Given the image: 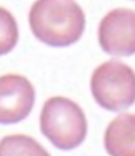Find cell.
Instances as JSON below:
<instances>
[{
    "label": "cell",
    "instance_id": "1",
    "mask_svg": "<svg viewBox=\"0 0 135 156\" xmlns=\"http://www.w3.org/2000/svg\"><path fill=\"white\" fill-rule=\"evenodd\" d=\"M28 21L35 38L53 48L78 42L85 29V14L75 0H36Z\"/></svg>",
    "mask_w": 135,
    "mask_h": 156
},
{
    "label": "cell",
    "instance_id": "7",
    "mask_svg": "<svg viewBox=\"0 0 135 156\" xmlns=\"http://www.w3.org/2000/svg\"><path fill=\"white\" fill-rule=\"evenodd\" d=\"M10 155H49L46 149L34 138L23 134L9 135L0 141V156Z\"/></svg>",
    "mask_w": 135,
    "mask_h": 156
},
{
    "label": "cell",
    "instance_id": "4",
    "mask_svg": "<svg viewBox=\"0 0 135 156\" xmlns=\"http://www.w3.org/2000/svg\"><path fill=\"white\" fill-rule=\"evenodd\" d=\"M98 39L103 52L113 57L135 55V10L120 7L102 18Z\"/></svg>",
    "mask_w": 135,
    "mask_h": 156
},
{
    "label": "cell",
    "instance_id": "3",
    "mask_svg": "<svg viewBox=\"0 0 135 156\" xmlns=\"http://www.w3.org/2000/svg\"><path fill=\"white\" fill-rule=\"evenodd\" d=\"M92 96L109 112H120L135 103V71L117 60H109L95 68L91 78Z\"/></svg>",
    "mask_w": 135,
    "mask_h": 156
},
{
    "label": "cell",
    "instance_id": "8",
    "mask_svg": "<svg viewBox=\"0 0 135 156\" xmlns=\"http://www.w3.org/2000/svg\"><path fill=\"white\" fill-rule=\"evenodd\" d=\"M18 42V25L14 16L0 6V56L7 55Z\"/></svg>",
    "mask_w": 135,
    "mask_h": 156
},
{
    "label": "cell",
    "instance_id": "2",
    "mask_svg": "<svg viewBox=\"0 0 135 156\" xmlns=\"http://www.w3.org/2000/svg\"><path fill=\"white\" fill-rule=\"evenodd\" d=\"M39 124L43 135L63 151L80 146L88 131L84 110L64 96H52L43 103Z\"/></svg>",
    "mask_w": 135,
    "mask_h": 156
},
{
    "label": "cell",
    "instance_id": "5",
    "mask_svg": "<svg viewBox=\"0 0 135 156\" xmlns=\"http://www.w3.org/2000/svg\"><path fill=\"white\" fill-rule=\"evenodd\" d=\"M35 88L27 77L17 73L0 75V124H16L31 113Z\"/></svg>",
    "mask_w": 135,
    "mask_h": 156
},
{
    "label": "cell",
    "instance_id": "6",
    "mask_svg": "<svg viewBox=\"0 0 135 156\" xmlns=\"http://www.w3.org/2000/svg\"><path fill=\"white\" fill-rule=\"evenodd\" d=\"M105 148L113 156H135V113H120L105 131Z\"/></svg>",
    "mask_w": 135,
    "mask_h": 156
}]
</instances>
